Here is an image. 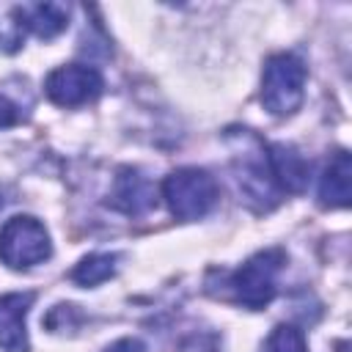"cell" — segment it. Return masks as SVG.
<instances>
[{
    "mask_svg": "<svg viewBox=\"0 0 352 352\" xmlns=\"http://www.w3.org/2000/svg\"><path fill=\"white\" fill-rule=\"evenodd\" d=\"M228 143L234 148V173L239 192L258 212L272 209L278 204V184L272 179L264 143L248 129H231Z\"/></svg>",
    "mask_w": 352,
    "mask_h": 352,
    "instance_id": "1",
    "label": "cell"
},
{
    "mask_svg": "<svg viewBox=\"0 0 352 352\" xmlns=\"http://www.w3.org/2000/svg\"><path fill=\"white\" fill-rule=\"evenodd\" d=\"M305 77L308 72L297 55L278 52L267 58L264 72H261V104L278 118L292 116L302 104Z\"/></svg>",
    "mask_w": 352,
    "mask_h": 352,
    "instance_id": "2",
    "label": "cell"
},
{
    "mask_svg": "<svg viewBox=\"0 0 352 352\" xmlns=\"http://www.w3.org/2000/svg\"><path fill=\"white\" fill-rule=\"evenodd\" d=\"M283 264H286V253L280 248H267L250 256L231 275L234 300L250 311H261L264 305H270L278 292V275Z\"/></svg>",
    "mask_w": 352,
    "mask_h": 352,
    "instance_id": "3",
    "label": "cell"
},
{
    "mask_svg": "<svg viewBox=\"0 0 352 352\" xmlns=\"http://www.w3.org/2000/svg\"><path fill=\"white\" fill-rule=\"evenodd\" d=\"M162 195L176 220H198L217 204V182L201 168H179L162 182Z\"/></svg>",
    "mask_w": 352,
    "mask_h": 352,
    "instance_id": "4",
    "label": "cell"
},
{
    "mask_svg": "<svg viewBox=\"0 0 352 352\" xmlns=\"http://www.w3.org/2000/svg\"><path fill=\"white\" fill-rule=\"evenodd\" d=\"M52 256V242L47 228L30 217V214H16L6 220L0 228V261L8 264L11 270H28Z\"/></svg>",
    "mask_w": 352,
    "mask_h": 352,
    "instance_id": "5",
    "label": "cell"
},
{
    "mask_svg": "<svg viewBox=\"0 0 352 352\" xmlns=\"http://www.w3.org/2000/svg\"><path fill=\"white\" fill-rule=\"evenodd\" d=\"M44 91L60 107H80L102 94V74L94 66H82V63L60 66L47 77Z\"/></svg>",
    "mask_w": 352,
    "mask_h": 352,
    "instance_id": "6",
    "label": "cell"
},
{
    "mask_svg": "<svg viewBox=\"0 0 352 352\" xmlns=\"http://www.w3.org/2000/svg\"><path fill=\"white\" fill-rule=\"evenodd\" d=\"M110 204L129 217H140L157 206V187L138 168H121L113 182Z\"/></svg>",
    "mask_w": 352,
    "mask_h": 352,
    "instance_id": "7",
    "label": "cell"
},
{
    "mask_svg": "<svg viewBox=\"0 0 352 352\" xmlns=\"http://www.w3.org/2000/svg\"><path fill=\"white\" fill-rule=\"evenodd\" d=\"M33 292H11L0 297V349L3 352H28V327L25 316L33 305Z\"/></svg>",
    "mask_w": 352,
    "mask_h": 352,
    "instance_id": "8",
    "label": "cell"
},
{
    "mask_svg": "<svg viewBox=\"0 0 352 352\" xmlns=\"http://www.w3.org/2000/svg\"><path fill=\"white\" fill-rule=\"evenodd\" d=\"M267 160H270V170L278 187H283L286 192H302L308 184V170L311 165L305 162V157L289 146V143H275L267 148Z\"/></svg>",
    "mask_w": 352,
    "mask_h": 352,
    "instance_id": "9",
    "label": "cell"
},
{
    "mask_svg": "<svg viewBox=\"0 0 352 352\" xmlns=\"http://www.w3.org/2000/svg\"><path fill=\"white\" fill-rule=\"evenodd\" d=\"M349 198H352V162H349V154L338 148L322 173L319 204L330 209H344L349 206Z\"/></svg>",
    "mask_w": 352,
    "mask_h": 352,
    "instance_id": "10",
    "label": "cell"
},
{
    "mask_svg": "<svg viewBox=\"0 0 352 352\" xmlns=\"http://www.w3.org/2000/svg\"><path fill=\"white\" fill-rule=\"evenodd\" d=\"M16 16H19L22 28H30L38 38H55L69 25V6H63V3L16 6Z\"/></svg>",
    "mask_w": 352,
    "mask_h": 352,
    "instance_id": "11",
    "label": "cell"
},
{
    "mask_svg": "<svg viewBox=\"0 0 352 352\" xmlns=\"http://www.w3.org/2000/svg\"><path fill=\"white\" fill-rule=\"evenodd\" d=\"M116 270H118L116 253H91L72 270V280L80 286H99L107 278H113Z\"/></svg>",
    "mask_w": 352,
    "mask_h": 352,
    "instance_id": "12",
    "label": "cell"
},
{
    "mask_svg": "<svg viewBox=\"0 0 352 352\" xmlns=\"http://www.w3.org/2000/svg\"><path fill=\"white\" fill-rule=\"evenodd\" d=\"M261 352H308V344L302 330H297L294 324H278L267 336Z\"/></svg>",
    "mask_w": 352,
    "mask_h": 352,
    "instance_id": "13",
    "label": "cell"
},
{
    "mask_svg": "<svg viewBox=\"0 0 352 352\" xmlns=\"http://www.w3.org/2000/svg\"><path fill=\"white\" fill-rule=\"evenodd\" d=\"M22 22L16 8H0V52H16L22 47Z\"/></svg>",
    "mask_w": 352,
    "mask_h": 352,
    "instance_id": "14",
    "label": "cell"
},
{
    "mask_svg": "<svg viewBox=\"0 0 352 352\" xmlns=\"http://www.w3.org/2000/svg\"><path fill=\"white\" fill-rule=\"evenodd\" d=\"M19 121H22L19 107L14 102H8L6 96H0V129H8L14 124H19Z\"/></svg>",
    "mask_w": 352,
    "mask_h": 352,
    "instance_id": "15",
    "label": "cell"
},
{
    "mask_svg": "<svg viewBox=\"0 0 352 352\" xmlns=\"http://www.w3.org/2000/svg\"><path fill=\"white\" fill-rule=\"evenodd\" d=\"M104 352H146V346L138 338H118L116 344H110Z\"/></svg>",
    "mask_w": 352,
    "mask_h": 352,
    "instance_id": "16",
    "label": "cell"
},
{
    "mask_svg": "<svg viewBox=\"0 0 352 352\" xmlns=\"http://www.w3.org/2000/svg\"><path fill=\"white\" fill-rule=\"evenodd\" d=\"M0 206H3V195H0Z\"/></svg>",
    "mask_w": 352,
    "mask_h": 352,
    "instance_id": "17",
    "label": "cell"
}]
</instances>
